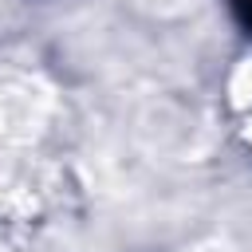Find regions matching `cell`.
<instances>
[{
    "mask_svg": "<svg viewBox=\"0 0 252 252\" xmlns=\"http://www.w3.org/2000/svg\"><path fill=\"white\" fill-rule=\"evenodd\" d=\"M232 12H236V20L252 32V0H232Z\"/></svg>",
    "mask_w": 252,
    "mask_h": 252,
    "instance_id": "cell-1",
    "label": "cell"
}]
</instances>
